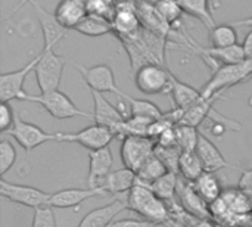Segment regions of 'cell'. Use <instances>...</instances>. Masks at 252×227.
Returning <instances> with one entry per match:
<instances>
[{
    "instance_id": "obj_1",
    "label": "cell",
    "mask_w": 252,
    "mask_h": 227,
    "mask_svg": "<svg viewBox=\"0 0 252 227\" xmlns=\"http://www.w3.org/2000/svg\"><path fill=\"white\" fill-rule=\"evenodd\" d=\"M117 38H120L128 53L133 74L146 64L154 62L164 65V50L167 46L165 37H161L142 25L137 32Z\"/></svg>"
},
{
    "instance_id": "obj_2",
    "label": "cell",
    "mask_w": 252,
    "mask_h": 227,
    "mask_svg": "<svg viewBox=\"0 0 252 227\" xmlns=\"http://www.w3.org/2000/svg\"><path fill=\"white\" fill-rule=\"evenodd\" d=\"M126 204L127 210L139 214L143 220L159 225L168 219V207L165 201L157 196L151 188L139 180L126 195Z\"/></svg>"
},
{
    "instance_id": "obj_3",
    "label": "cell",
    "mask_w": 252,
    "mask_h": 227,
    "mask_svg": "<svg viewBox=\"0 0 252 227\" xmlns=\"http://www.w3.org/2000/svg\"><path fill=\"white\" fill-rule=\"evenodd\" d=\"M250 77H252V59H245L239 64L220 65L201 89V93L204 97H213L245 80H250Z\"/></svg>"
},
{
    "instance_id": "obj_4",
    "label": "cell",
    "mask_w": 252,
    "mask_h": 227,
    "mask_svg": "<svg viewBox=\"0 0 252 227\" xmlns=\"http://www.w3.org/2000/svg\"><path fill=\"white\" fill-rule=\"evenodd\" d=\"M25 102H34L38 103L40 106L44 108L47 114H50L56 120H66V118H75L81 117L86 120L93 121V115L80 109L71 97H68L61 90H52L47 93H40V95H27Z\"/></svg>"
},
{
    "instance_id": "obj_5",
    "label": "cell",
    "mask_w": 252,
    "mask_h": 227,
    "mask_svg": "<svg viewBox=\"0 0 252 227\" xmlns=\"http://www.w3.org/2000/svg\"><path fill=\"white\" fill-rule=\"evenodd\" d=\"M63 68H65V59L56 55L53 49L40 52V58L34 68V74H35L37 86L41 93H47L59 89Z\"/></svg>"
},
{
    "instance_id": "obj_6",
    "label": "cell",
    "mask_w": 252,
    "mask_h": 227,
    "mask_svg": "<svg viewBox=\"0 0 252 227\" xmlns=\"http://www.w3.org/2000/svg\"><path fill=\"white\" fill-rule=\"evenodd\" d=\"M170 72L161 64H146L134 72V84L145 95H161L171 90Z\"/></svg>"
},
{
    "instance_id": "obj_7",
    "label": "cell",
    "mask_w": 252,
    "mask_h": 227,
    "mask_svg": "<svg viewBox=\"0 0 252 227\" xmlns=\"http://www.w3.org/2000/svg\"><path fill=\"white\" fill-rule=\"evenodd\" d=\"M0 196L13 204L37 210V208L49 207L52 194H47L34 186L9 183L1 177L0 179Z\"/></svg>"
},
{
    "instance_id": "obj_8",
    "label": "cell",
    "mask_w": 252,
    "mask_h": 227,
    "mask_svg": "<svg viewBox=\"0 0 252 227\" xmlns=\"http://www.w3.org/2000/svg\"><path fill=\"white\" fill-rule=\"evenodd\" d=\"M75 69L81 74L84 83L89 86L90 90L99 93H114L121 99H127V93H124L115 83V74L112 68L106 64H99L93 66H83L74 62Z\"/></svg>"
},
{
    "instance_id": "obj_9",
    "label": "cell",
    "mask_w": 252,
    "mask_h": 227,
    "mask_svg": "<svg viewBox=\"0 0 252 227\" xmlns=\"http://www.w3.org/2000/svg\"><path fill=\"white\" fill-rule=\"evenodd\" d=\"M157 142L148 136H127L123 139L121 143V161L126 168L133 170L137 173V170L142 167V164L155 154Z\"/></svg>"
},
{
    "instance_id": "obj_10",
    "label": "cell",
    "mask_w": 252,
    "mask_h": 227,
    "mask_svg": "<svg viewBox=\"0 0 252 227\" xmlns=\"http://www.w3.org/2000/svg\"><path fill=\"white\" fill-rule=\"evenodd\" d=\"M115 139L114 133L99 124H93L75 133H56V142L77 143L89 151H97L109 146V143Z\"/></svg>"
},
{
    "instance_id": "obj_11",
    "label": "cell",
    "mask_w": 252,
    "mask_h": 227,
    "mask_svg": "<svg viewBox=\"0 0 252 227\" xmlns=\"http://www.w3.org/2000/svg\"><path fill=\"white\" fill-rule=\"evenodd\" d=\"M6 134L10 136L12 139H15L18 142V145L27 154H30L32 149H35L47 142H52V140L56 142V133H47L43 129H40L38 126L22 120L19 115H16L13 127Z\"/></svg>"
},
{
    "instance_id": "obj_12",
    "label": "cell",
    "mask_w": 252,
    "mask_h": 227,
    "mask_svg": "<svg viewBox=\"0 0 252 227\" xmlns=\"http://www.w3.org/2000/svg\"><path fill=\"white\" fill-rule=\"evenodd\" d=\"M40 53L35 55L24 68L10 71V72H3L0 75V100L1 102H10V100H25L27 95L24 90L25 80L31 71H34L37 62H38Z\"/></svg>"
},
{
    "instance_id": "obj_13",
    "label": "cell",
    "mask_w": 252,
    "mask_h": 227,
    "mask_svg": "<svg viewBox=\"0 0 252 227\" xmlns=\"http://www.w3.org/2000/svg\"><path fill=\"white\" fill-rule=\"evenodd\" d=\"M114 34L117 37L131 35L142 28V21L137 13V6L134 0L117 1L115 15L112 18Z\"/></svg>"
},
{
    "instance_id": "obj_14",
    "label": "cell",
    "mask_w": 252,
    "mask_h": 227,
    "mask_svg": "<svg viewBox=\"0 0 252 227\" xmlns=\"http://www.w3.org/2000/svg\"><path fill=\"white\" fill-rule=\"evenodd\" d=\"M35 10V16L37 21L40 24L41 28V34H43V50H49L53 49L68 32V30H65L56 19L55 13H50L49 10H46L40 3H37L35 0L31 1Z\"/></svg>"
},
{
    "instance_id": "obj_15",
    "label": "cell",
    "mask_w": 252,
    "mask_h": 227,
    "mask_svg": "<svg viewBox=\"0 0 252 227\" xmlns=\"http://www.w3.org/2000/svg\"><path fill=\"white\" fill-rule=\"evenodd\" d=\"M105 191L102 188H69L62 189L55 194H52L49 207L52 208H74L78 210V207L92 198L96 196H105Z\"/></svg>"
},
{
    "instance_id": "obj_16",
    "label": "cell",
    "mask_w": 252,
    "mask_h": 227,
    "mask_svg": "<svg viewBox=\"0 0 252 227\" xmlns=\"http://www.w3.org/2000/svg\"><path fill=\"white\" fill-rule=\"evenodd\" d=\"M114 157L109 146L89 151V176H87V186L89 188H99L103 179L112 171Z\"/></svg>"
},
{
    "instance_id": "obj_17",
    "label": "cell",
    "mask_w": 252,
    "mask_h": 227,
    "mask_svg": "<svg viewBox=\"0 0 252 227\" xmlns=\"http://www.w3.org/2000/svg\"><path fill=\"white\" fill-rule=\"evenodd\" d=\"M196 154L201 158L205 171L210 173H217L223 168H232V170H241L242 168L239 165H233L230 164L220 152V149L216 146V143L213 140H210L207 136L201 134L199 136V142L196 146Z\"/></svg>"
},
{
    "instance_id": "obj_18",
    "label": "cell",
    "mask_w": 252,
    "mask_h": 227,
    "mask_svg": "<svg viewBox=\"0 0 252 227\" xmlns=\"http://www.w3.org/2000/svg\"><path fill=\"white\" fill-rule=\"evenodd\" d=\"M90 92H92V97L94 102V112H93L94 124L105 126L112 131V129H115L118 124L127 120V117L121 112V109L118 106H114L103 96V93H99L94 90H90Z\"/></svg>"
},
{
    "instance_id": "obj_19",
    "label": "cell",
    "mask_w": 252,
    "mask_h": 227,
    "mask_svg": "<svg viewBox=\"0 0 252 227\" xmlns=\"http://www.w3.org/2000/svg\"><path fill=\"white\" fill-rule=\"evenodd\" d=\"M201 56L208 62V65L216 71L221 65H229V64H239L247 59L245 50L242 44H235L229 47H198Z\"/></svg>"
},
{
    "instance_id": "obj_20",
    "label": "cell",
    "mask_w": 252,
    "mask_h": 227,
    "mask_svg": "<svg viewBox=\"0 0 252 227\" xmlns=\"http://www.w3.org/2000/svg\"><path fill=\"white\" fill-rule=\"evenodd\" d=\"M124 210H127L126 195L120 196L118 199L109 202L105 207H100V208H96V210L87 213L77 227H106L109 223H112L114 219Z\"/></svg>"
},
{
    "instance_id": "obj_21",
    "label": "cell",
    "mask_w": 252,
    "mask_h": 227,
    "mask_svg": "<svg viewBox=\"0 0 252 227\" xmlns=\"http://www.w3.org/2000/svg\"><path fill=\"white\" fill-rule=\"evenodd\" d=\"M137 182V176L133 170L130 168H120V170H114L111 171L103 182L100 183L99 188H102L105 191L106 195H112V196H124L130 192V189L136 185Z\"/></svg>"
},
{
    "instance_id": "obj_22",
    "label": "cell",
    "mask_w": 252,
    "mask_h": 227,
    "mask_svg": "<svg viewBox=\"0 0 252 227\" xmlns=\"http://www.w3.org/2000/svg\"><path fill=\"white\" fill-rule=\"evenodd\" d=\"M53 13L65 30H75L89 12L86 4L80 0H61Z\"/></svg>"
},
{
    "instance_id": "obj_23",
    "label": "cell",
    "mask_w": 252,
    "mask_h": 227,
    "mask_svg": "<svg viewBox=\"0 0 252 227\" xmlns=\"http://www.w3.org/2000/svg\"><path fill=\"white\" fill-rule=\"evenodd\" d=\"M177 194L180 196L182 205L183 208L190 213L192 216L199 217L201 220H208V217L211 216L210 213V205L199 196V194L195 191L193 185H188V183H182L179 180V188H177Z\"/></svg>"
},
{
    "instance_id": "obj_24",
    "label": "cell",
    "mask_w": 252,
    "mask_h": 227,
    "mask_svg": "<svg viewBox=\"0 0 252 227\" xmlns=\"http://www.w3.org/2000/svg\"><path fill=\"white\" fill-rule=\"evenodd\" d=\"M171 96H173V102H174V108L179 109H189L190 106H193L196 102H199L204 96L201 93V90L180 81L174 74L171 77V90H170Z\"/></svg>"
},
{
    "instance_id": "obj_25",
    "label": "cell",
    "mask_w": 252,
    "mask_h": 227,
    "mask_svg": "<svg viewBox=\"0 0 252 227\" xmlns=\"http://www.w3.org/2000/svg\"><path fill=\"white\" fill-rule=\"evenodd\" d=\"M221 97V95H216L213 97H202L199 102H196L193 106H190L189 109L185 111L183 118L179 124H188V126H193V127H199L205 120H208L213 114L214 103L216 100H219Z\"/></svg>"
},
{
    "instance_id": "obj_26",
    "label": "cell",
    "mask_w": 252,
    "mask_h": 227,
    "mask_svg": "<svg viewBox=\"0 0 252 227\" xmlns=\"http://www.w3.org/2000/svg\"><path fill=\"white\" fill-rule=\"evenodd\" d=\"M74 31L87 37H100V35L114 32V27H112L111 19L105 16L87 13V16L80 22V25Z\"/></svg>"
},
{
    "instance_id": "obj_27",
    "label": "cell",
    "mask_w": 252,
    "mask_h": 227,
    "mask_svg": "<svg viewBox=\"0 0 252 227\" xmlns=\"http://www.w3.org/2000/svg\"><path fill=\"white\" fill-rule=\"evenodd\" d=\"M195 191L199 194V196L210 205L213 204L214 201H217L221 194H223V189H221V185H220V180L217 179L216 173H210V171H205L196 182L192 183Z\"/></svg>"
},
{
    "instance_id": "obj_28",
    "label": "cell",
    "mask_w": 252,
    "mask_h": 227,
    "mask_svg": "<svg viewBox=\"0 0 252 227\" xmlns=\"http://www.w3.org/2000/svg\"><path fill=\"white\" fill-rule=\"evenodd\" d=\"M179 173L189 183L196 182L205 173L204 164H202L201 158L198 157L196 151L182 152L180 160H179Z\"/></svg>"
},
{
    "instance_id": "obj_29",
    "label": "cell",
    "mask_w": 252,
    "mask_h": 227,
    "mask_svg": "<svg viewBox=\"0 0 252 227\" xmlns=\"http://www.w3.org/2000/svg\"><path fill=\"white\" fill-rule=\"evenodd\" d=\"M179 3L185 13L199 19L208 30L217 25L211 12L210 0H179Z\"/></svg>"
},
{
    "instance_id": "obj_30",
    "label": "cell",
    "mask_w": 252,
    "mask_h": 227,
    "mask_svg": "<svg viewBox=\"0 0 252 227\" xmlns=\"http://www.w3.org/2000/svg\"><path fill=\"white\" fill-rule=\"evenodd\" d=\"M221 199L235 216H245L252 211L251 198L239 188H229L223 191Z\"/></svg>"
},
{
    "instance_id": "obj_31",
    "label": "cell",
    "mask_w": 252,
    "mask_h": 227,
    "mask_svg": "<svg viewBox=\"0 0 252 227\" xmlns=\"http://www.w3.org/2000/svg\"><path fill=\"white\" fill-rule=\"evenodd\" d=\"M165 173H168L167 165L164 164V161L157 154H154L142 164V167L137 170L136 176H137L139 182L149 185V183L158 180L159 177H162Z\"/></svg>"
},
{
    "instance_id": "obj_32",
    "label": "cell",
    "mask_w": 252,
    "mask_h": 227,
    "mask_svg": "<svg viewBox=\"0 0 252 227\" xmlns=\"http://www.w3.org/2000/svg\"><path fill=\"white\" fill-rule=\"evenodd\" d=\"M208 31L211 47H229L238 44V30L235 24H220Z\"/></svg>"
},
{
    "instance_id": "obj_33",
    "label": "cell",
    "mask_w": 252,
    "mask_h": 227,
    "mask_svg": "<svg viewBox=\"0 0 252 227\" xmlns=\"http://www.w3.org/2000/svg\"><path fill=\"white\" fill-rule=\"evenodd\" d=\"M148 188H151V191L159 196L161 199L164 201H171L176 194H177V188H179V177H177V173H173V171H168L165 173L162 177H159L158 180L146 185Z\"/></svg>"
},
{
    "instance_id": "obj_34",
    "label": "cell",
    "mask_w": 252,
    "mask_h": 227,
    "mask_svg": "<svg viewBox=\"0 0 252 227\" xmlns=\"http://www.w3.org/2000/svg\"><path fill=\"white\" fill-rule=\"evenodd\" d=\"M124 100H127V103L130 106V115L145 117V118H149V120H158V118H161L164 115V112L158 108V105H155L151 100L137 99V97H133L130 95Z\"/></svg>"
},
{
    "instance_id": "obj_35",
    "label": "cell",
    "mask_w": 252,
    "mask_h": 227,
    "mask_svg": "<svg viewBox=\"0 0 252 227\" xmlns=\"http://www.w3.org/2000/svg\"><path fill=\"white\" fill-rule=\"evenodd\" d=\"M176 136H177V146L182 149V152L196 151L201 136L198 127L188 126V124H176Z\"/></svg>"
},
{
    "instance_id": "obj_36",
    "label": "cell",
    "mask_w": 252,
    "mask_h": 227,
    "mask_svg": "<svg viewBox=\"0 0 252 227\" xmlns=\"http://www.w3.org/2000/svg\"><path fill=\"white\" fill-rule=\"evenodd\" d=\"M155 6L161 13V16L176 30V24L182 19V13H183L179 0H157Z\"/></svg>"
},
{
    "instance_id": "obj_37",
    "label": "cell",
    "mask_w": 252,
    "mask_h": 227,
    "mask_svg": "<svg viewBox=\"0 0 252 227\" xmlns=\"http://www.w3.org/2000/svg\"><path fill=\"white\" fill-rule=\"evenodd\" d=\"M16 161V149L10 140L3 139L0 142V176L3 177Z\"/></svg>"
},
{
    "instance_id": "obj_38",
    "label": "cell",
    "mask_w": 252,
    "mask_h": 227,
    "mask_svg": "<svg viewBox=\"0 0 252 227\" xmlns=\"http://www.w3.org/2000/svg\"><path fill=\"white\" fill-rule=\"evenodd\" d=\"M87 12L92 15L105 16L112 21L117 9V0H89L86 3Z\"/></svg>"
},
{
    "instance_id": "obj_39",
    "label": "cell",
    "mask_w": 252,
    "mask_h": 227,
    "mask_svg": "<svg viewBox=\"0 0 252 227\" xmlns=\"http://www.w3.org/2000/svg\"><path fill=\"white\" fill-rule=\"evenodd\" d=\"M155 154L164 161V164L167 165L168 171H173V173L179 171V160H180V155H182V149L179 146H173V148L157 146L155 148Z\"/></svg>"
},
{
    "instance_id": "obj_40",
    "label": "cell",
    "mask_w": 252,
    "mask_h": 227,
    "mask_svg": "<svg viewBox=\"0 0 252 227\" xmlns=\"http://www.w3.org/2000/svg\"><path fill=\"white\" fill-rule=\"evenodd\" d=\"M31 227H56V219L52 207H43L34 210Z\"/></svg>"
},
{
    "instance_id": "obj_41",
    "label": "cell",
    "mask_w": 252,
    "mask_h": 227,
    "mask_svg": "<svg viewBox=\"0 0 252 227\" xmlns=\"http://www.w3.org/2000/svg\"><path fill=\"white\" fill-rule=\"evenodd\" d=\"M15 118H16V114H15L13 108L9 105V102H1V105H0V131L6 134L13 127Z\"/></svg>"
},
{
    "instance_id": "obj_42",
    "label": "cell",
    "mask_w": 252,
    "mask_h": 227,
    "mask_svg": "<svg viewBox=\"0 0 252 227\" xmlns=\"http://www.w3.org/2000/svg\"><path fill=\"white\" fill-rule=\"evenodd\" d=\"M155 142H157V146H161V148H173V146H177L176 126L174 127H170L168 130H165Z\"/></svg>"
},
{
    "instance_id": "obj_43",
    "label": "cell",
    "mask_w": 252,
    "mask_h": 227,
    "mask_svg": "<svg viewBox=\"0 0 252 227\" xmlns=\"http://www.w3.org/2000/svg\"><path fill=\"white\" fill-rule=\"evenodd\" d=\"M158 223L149 222V220H136V219H124V220H115L109 223L106 227H155Z\"/></svg>"
},
{
    "instance_id": "obj_44",
    "label": "cell",
    "mask_w": 252,
    "mask_h": 227,
    "mask_svg": "<svg viewBox=\"0 0 252 227\" xmlns=\"http://www.w3.org/2000/svg\"><path fill=\"white\" fill-rule=\"evenodd\" d=\"M238 188L241 191H244L252 201V168L248 170H242V174H241V179L238 182Z\"/></svg>"
},
{
    "instance_id": "obj_45",
    "label": "cell",
    "mask_w": 252,
    "mask_h": 227,
    "mask_svg": "<svg viewBox=\"0 0 252 227\" xmlns=\"http://www.w3.org/2000/svg\"><path fill=\"white\" fill-rule=\"evenodd\" d=\"M235 25H252V18L244 19V21H239V22H236ZM242 46H244V50H245L247 59H252V28H251V31L247 34V37H245V40H244Z\"/></svg>"
},
{
    "instance_id": "obj_46",
    "label": "cell",
    "mask_w": 252,
    "mask_h": 227,
    "mask_svg": "<svg viewBox=\"0 0 252 227\" xmlns=\"http://www.w3.org/2000/svg\"><path fill=\"white\" fill-rule=\"evenodd\" d=\"M28 1H32V0H21V1H19V3L16 4V7H15V9H13V10H12V12L9 13V16H12V15H13L15 12H18V10H19V9H21V7H22V6L25 4V3H28ZM9 16H6V18H4V21H6V19H9Z\"/></svg>"
},
{
    "instance_id": "obj_47",
    "label": "cell",
    "mask_w": 252,
    "mask_h": 227,
    "mask_svg": "<svg viewBox=\"0 0 252 227\" xmlns=\"http://www.w3.org/2000/svg\"><path fill=\"white\" fill-rule=\"evenodd\" d=\"M192 227H216L211 222H208V220H199V222H196L195 225Z\"/></svg>"
},
{
    "instance_id": "obj_48",
    "label": "cell",
    "mask_w": 252,
    "mask_h": 227,
    "mask_svg": "<svg viewBox=\"0 0 252 227\" xmlns=\"http://www.w3.org/2000/svg\"><path fill=\"white\" fill-rule=\"evenodd\" d=\"M248 105H250V106H251V108H252V96H251V97H250V100H248Z\"/></svg>"
},
{
    "instance_id": "obj_49",
    "label": "cell",
    "mask_w": 252,
    "mask_h": 227,
    "mask_svg": "<svg viewBox=\"0 0 252 227\" xmlns=\"http://www.w3.org/2000/svg\"><path fill=\"white\" fill-rule=\"evenodd\" d=\"M80 1H83V3H84V4H86V3H87V1H89V0H80Z\"/></svg>"
}]
</instances>
